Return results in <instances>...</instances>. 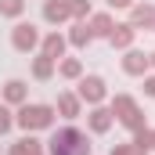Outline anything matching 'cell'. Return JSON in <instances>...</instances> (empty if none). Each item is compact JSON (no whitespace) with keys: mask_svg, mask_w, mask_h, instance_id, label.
Returning a JSON list of instances; mask_svg holds the SVG:
<instances>
[{"mask_svg":"<svg viewBox=\"0 0 155 155\" xmlns=\"http://www.w3.org/2000/svg\"><path fill=\"white\" fill-rule=\"evenodd\" d=\"M47 155H90V141L76 126H61L47 141Z\"/></svg>","mask_w":155,"mask_h":155,"instance_id":"1","label":"cell"},{"mask_svg":"<svg viewBox=\"0 0 155 155\" xmlns=\"http://www.w3.org/2000/svg\"><path fill=\"white\" fill-rule=\"evenodd\" d=\"M15 123L25 130V134H33V130H47V126H54V105H22L18 108V116Z\"/></svg>","mask_w":155,"mask_h":155,"instance_id":"2","label":"cell"},{"mask_svg":"<svg viewBox=\"0 0 155 155\" xmlns=\"http://www.w3.org/2000/svg\"><path fill=\"white\" fill-rule=\"evenodd\" d=\"M79 101H87V105H101L105 97H108V87H105V79L101 76H79Z\"/></svg>","mask_w":155,"mask_h":155,"instance_id":"3","label":"cell"},{"mask_svg":"<svg viewBox=\"0 0 155 155\" xmlns=\"http://www.w3.org/2000/svg\"><path fill=\"white\" fill-rule=\"evenodd\" d=\"M11 43H15V51L29 54L33 47H40V29L33 25V22H18V25L11 29Z\"/></svg>","mask_w":155,"mask_h":155,"instance_id":"4","label":"cell"},{"mask_svg":"<svg viewBox=\"0 0 155 155\" xmlns=\"http://www.w3.org/2000/svg\"><path fill=\"white\" fill-rule=\"evenodd\" d=\"M112 123H116L112 108H101V105H94V108H90V116H87V126H90L94 134H108V130H112Z\"/></svg>","mask_w":155,"mask_h":155,"instance_id":"5","label":"cell"},{"mask_svg":"<svg viewBox=\"0 0 155 155\" xmlns=\"http://www.w3.org/2000/svg\"><path fill=\"white\" fill-rule=\"evenodd\" d=\"M43 18H47L51 25H61V22H69V18H72V7H69V0H47V4H43Z\"/></svg>","mask_w":155,"mask_h":155,"instance_id":"6","label":"cell"},{"mask_svg":"<svg viewBox=\"0 0 155 155\" xmlns=\"http://www.w3.org/2000/svg\"><path fill=\"white\" fill-rule=\"evenodd\" d=\"M130 25L134 29H155V7L152 4H134L130 7Z\"/></svg>","mask_w":155,"mask_h":155,"instance_id":"7","label":"cell"},{"mask_svg":"<svg viewBox=\"0 0 155 155\" xmlns=\"http://www.w3.org/2000/svg\"><path fill=\"white\" fill-rule=\"evenodd\" d=\"M123 72H130V76H144V72H148V54L130 47L126 58H123Z\"/></svg>","mask_w":155,"mask_h":155,"instance_id":"8","label":"cell"},{"mask_svg":"<svg viewBox=\"0 0 155 155\" xmlns=\"http://www.w3.org/2000/svg\"><path fill=\"white\" fill-rule=\"evenodd\" d=\"M134 36H137V29H134L130 22H123V25H116V29H112L108 43H112L116 51H130V47H134Z\"/></svg>","mask_w":155,"mask_h":155,"instance_id":"9","label":"cell"},{"mask_svg":"<svg viewBox=\"0 0 155 155\" xmlns=\"http://www.w3.org/2000/svg\"><path fill=\"white\" fill-rule=\"evenodd\" d=\"M40 47H43V54H47V58H54V61H58V58H65L69 40L61 36V33H47V36L40 40Z\"/></svg>","mask_w":155,"mask_h":155,"instance_id":"10","label":"cell"},{"mask_svg":"<svg viewBox=\"0 0 155 155\" xmlns=\"http://www.w3.org/2000/svg\"><path fill=\"white\" fill-rule=\"evenodd\" d=\"M87 25H90V36H112V29H116V22H112V15H105V11H97V15H90L87 18Z\"/></svg>","mask_w":155,"mask_h":155,"instance_id":"11","label":"cell"},{"mask_svg":"<svg viewBox=\"0 0 155 155\" xmlns=\"http://www.w3.org/2000/svg\"><path fill=\"white\" fill-rule=\"evenodd\" d=\"M79 105H83V101H79V94H58L54 112H58L61 119H76V116H79Z\"/></svg>","mask_w":155,"mask_h":155,"instance_id":"12","label":"cell"},{"mask_svg":"<svg viewBox=\"0 0 155 155\" xmlns=\"http://www.w3.org/2000/svg\"><path fill=\"white\" fill-rule=\"evenodd\" d=\"M25 94H29V90H25L22 79H7V83H4V101H7V105H25Z\"/></svg>","mask_w":155,"mask_h":155,"instance_id":"13","label":"cell"},{"mask_svg":"<svg viewBox=\"0 0 155 155\" xmlns=\"http://www.w3.org/2000/svg\"><path fill=\"white\" fill-rule=\"evenodd\" d=\"M54 69H58L54 58H47V54L33 58V76H36V79H51V76H54Z\"/></svg>","mask_w":155,"mask_h":155,"instance_id":"14","label":"cell"},{"mask_svg":"<svg viewBox=\"0 0 155 155\" xmlns=\"http://www.w3.org/2000/svg\"><path fill=\"white\" fill-rule=\"evenodd\" d=\"M69 43H72V47H87V43H90V25H87V22H76V25H72V29H69Z\"/></svg>","mask_w":155,"mask_h":155,"instance_id":"15","label":"cell"},{"mask_svg":"<svg viewBox=\"0 0 155 155\" xmlns=\"http://www.w3.org/2000/svg\"><path fill=\"white\" fill-rule=\"evenodd\" d=\"M108 108H112V116H116V119H123V116H126V112H134V108H137V101H134L130 94H116Z\"/></svg>","mask_w":155,"mask_h":155,"instance_id":"16","label":"cell"},{"mask_svg":"<svg viewBox=\"0 0 155 155\" xmlns=\"http://www.w3.org/2000/svg\"><path fill=\"white\" fill-rule=\"evenodd\" d=\"M58 72L65 79H79L83 76V61H79V58H61V61H58Z\"/></svg>","mask_w":155,"mask_h":155,"instance_id":"17","label":"cell"},{"mask_svg":"<svg viewBox=\"0 0 155 155\" xmlns=\"http://www.w3.org/2000/svg\"><path fill=\"white\" fill-rule=\"evenodd\" d=\"M40 148H43V144H40L36 137H22V141L11 144V152H7V155H33V152H40Z\"/></svg>","mask_w":155,"mask_h":155,"instance_id":"18","label":"cell"},{"mask_svg":"<svg viewBox=\"0 0 155 155\" xmlns=\"http://www.w3.org/2000/svg\"><path fill=\"white\" fill-rule=\"evenodd\" d=\"M25 11V0H0V15L4 18H18Z\"/></svg>","mask_w":155,"mask_h":155,"instance_id":"19","label":"cell"},{"mask_svg":"<svg viewBox=\"0 0 155 155\" xmlns=\"http://www.w3.org/2000/svg\"><path fill=\"white\" fill-rule=\"evenodd\" d=\"M69 7H72V18H79V22L90 18V0H69Z\"/></svg>","mask_w":155,"mask_h":155,"instance_id":"20","label":"cell"},{"mask_svg":"<svg viewBox=\"0 0 155 155\" xmlns=\"http://www.w3.org/2000/svg\"><path fill=\"white\" fill-rule=\"evenodd\" d=\"M108 155H148L144 148H137L134 141H126V144H112V152Z\"/></svg>","mask_w":155,"mask_h":155,"instance_id":"21","label":"cell"},{"mask_svg":"<svg viewBox=\"0 0 155 155\" xmlns=\"http://www.w3.org/2000/svg\"><path fill=\"white\" fill-rule=\"evenodd\" d=\"M11 126H15V116H11V112H7V108L0 105V137H4V134H7Z\"/></svg>","mask_w":155,"mask_h":155,"instance_id":"22","label":"cell"},{"mask_svg":"<svg viewBox=\"0 0 155 155\" xmlns=\"http://www.w3.org/2000/svg\"><path fill=\"white\" fill-rule=\"evenodd\" d=\"M144 94H148V97H155V72H148V76H144Z\"/></svg>","mask_w":155,"mask_h":155,"instance_id":"23","label":"cell"},{"mask_svg":"<svg viewBox=\"0 0 155 155\" xmlns=\"http://www.w3.org/2000/svg\"><path fill=\"white\" fill-rule=\"evenodd\" d=\"M108 7H119L123 11V7H134V0H108Z\"/></svg>","mask_w":155,"mask_h":155,"instance_id":"24","label":"cell"},{"mask_svg":"<svg viewBox=\"0 0 155 155\" xmlns=\"http://www.w3.org/2000/svg\"><path fill=\"white\" fill-rule=\"evenodd\" d=\"M148 65H152V69H155V51H152V54H148Z\"/></svg>","mask_w":155,"mask_h":155,"instance_id":"25","label":"cell"},{"mask_svg":"<svg viewBox=\"0 0 155 155\" xmlns=\"http://www.w3.org/2000/svg\"><path fill=\"white\" fill-rule=\"evenodd\" d=\"M33 155H43V148H40V152H33Z\"/></svg>","mask_w":155,"mask_h":155,"instance_id":"26","label":"cell"}]
</instances>
